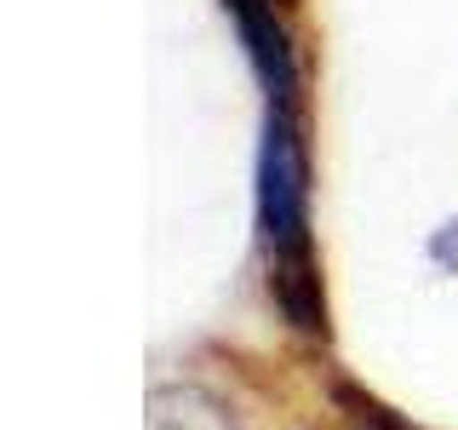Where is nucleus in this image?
<instances>
[{
	"mask_svg": "<svg viewBox=\"0 0 458 430\" xmlns=\"http://www.w3.org/2000/svg\"><path fill=\"white\" fill-rule=\"evenodd\" d=\"M258 219H264V247L276 264V298L298 327L321 322L315 298V264H310V184H304V150L286 115H269L264 161H258Z\"/></svg>",
	"mask_w": 458,
	"mask_h": 430,
	"instance_id": "f257e3e1",
	"label": "nucleus"
}]
</instances>
